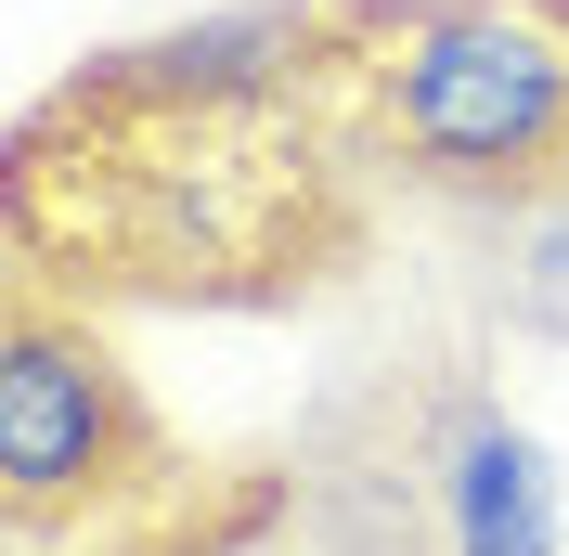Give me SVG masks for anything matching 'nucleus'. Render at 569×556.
Returning a JSON list of instances; mask_svg holds the SVG:
<instances>
[{"label":"nucleus","instance_id":"1","mask_svg":"<svg viewBox=\"0 0 569 556\" xmlns=\"http://www.w3.org/2000/svg\"><path fill=\"white\" fill-rule=\"evenodd\" d=\"M376 130L440 195H569V0H401Z\"/></svg>","mask_w":569,"mask_h":556},{"label":"nucleus","instance_id":"2","mask_svg":"<svg viewBox=\"0 0 569 556\" xmlns=\"http://www.w3.org/2000/svg\"><path fill=\"white\" fill-rule=\"evenodd\" d=\"M130 466H156V427H142L117 349L66 311H13V349H0V505L13 530H52L66 505H104Z\"/></svg>","mask_w":569,"mask_h":556},{"label":"nucleus","instance_id":"3","mask_svg":"<svg viewBox=\"0 0 569 556\" xmlns=\"http://www.w3.org/2000/svg\"><path fill=\"white\" fill-rule=\"evenodd\" d=\"M427 492H440V556H569L557 453L505 415V401H453L440 415Z\"/></svg>","mask_w":569,"mask_h":556},{"label":"nucleus","instance_id":"4","mask_svg":"<svg viewBox=\"0 0 569 556\" xmlns=\"http://www.w3.org/2000/svg\"><path fill=\"white\" fill-rule=\"evenodd\" d=\"M311 52H323L311 0H233V13H194V27H169V39H130L104 66V91H130V105H259V91H284Z\"/></svg>","mask_w":569,"mask_h":556}]
</instances>
